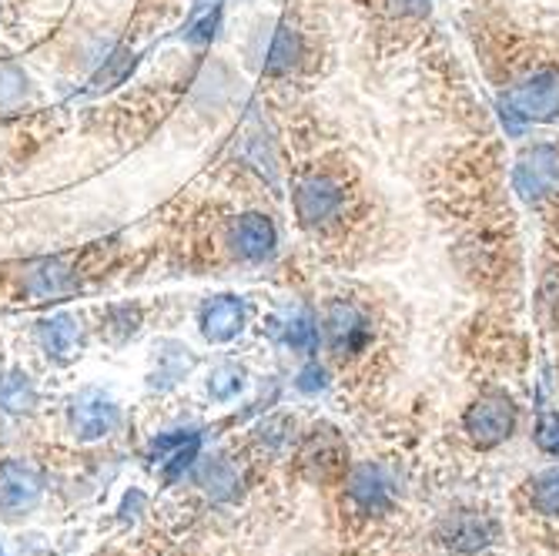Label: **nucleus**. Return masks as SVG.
Returning <instances> with one entry per match:
<instances>
[{"instance_id":"obj_3","label":"nucleus","mask_w":559,"mask_h":556,"mask_svg":"<svg viewBox=\"0 0 559 556\" xmlns=\"http://www.w3.org/2000/svg\"><path fill=\"white\" fill-rule=\"evenodd\" d=\"M345 209V188L338 178L332 175H312L298 181L295 188V212H298V222L305 228H319V225H329L342 215Z\"/></svg>"},{"instance_id":"obj_24","label":"nucleus","mask_w":559,"mask_h":556,"mask_svg":"<svg viewBox=\"0 0 559 556\" xmlns=\"http://www.w3.org/2000/svg\"><path fill=\"white\" fill-rule=\"evenodd\" d=\"M536 446L549 457H559V416L552 410H543L539 419H536Z\"/></svg>"},{"instance_id":"obj_5","label":"nucleus","mask_w":559,"mask_h":556,"mask_svg":"<svg viewBox=\"0 0 559 556\" xmlns=\"http://www.w3.org/2000/svg\"><path fill=\"white\" fill-rule=\"evenodd\" d=\"M325 335H329V345H332L335 356L345 359V356H359V352L369 345L372 326H369V319H366V312L359 306H352V301L338 298L325 312Z\"/></svg>"},{"instance_id":"obj_21","label":"nucleus","mask_w":559,"mask_h":556,"mask_svg":"<svg viewBox=\"0 0 559 556\" xmlns=\"http://www.w3.org/2000/svg\"><path fill=\"white\" fill-rule=\"evenodd\" d=\"M27 97V78L14 64H0V111L17 108Z\"/></svg>"},{"instance_id":"obj_15","label":"nucleus","mask_w":559,"mask_h":556,"mask_svg":"<svg viewBox=\"0 0 559 556\" xmlns=\"http://www.w3.org/2000/svg\"><path fill=\"white\" fill-rule=\"evenodd\" d=\"M155 352H158V366H155V372H151V386H155V389H168V386H175V382H178V379H185V372L194 366L191 348H188V345H181V342H175V339L158 342V345H155Z\"/></svg>"},{"instance_id":"obj_13","label":"nucleus","mask_w":559,"mask_h":556,"mask_svg":"<svg viewBox=\"0 0 559 556\" xmlns=\"http://www.w3.org/2000/svg\"><path fill=\"white\" fill-rule=\"evenodd\" d=\"M37 335H40V345L47 348V356L68 363L81 345V322L74 316H55L37 326Z\"/></svg>"},{"instance_id":"obj_4","label":"nucleus","mask_w":559,"mask_h":556,"mask_svg":"<svg viewBox=\"0 0 559 556\" xmlns=\"http://www.w3.org/2000/svg\"><path fill=\"white\" fill-rule=\"evenodd\" d=\"M463 426L469 433V439L479 449H492L499 442H506L516 429V406L506 395H483L463 416Z\"/></svg>"},{"instance_id":"obj_2","label":"nucleus","mask_w":559,"mask_h":556,"mask_svg":"<svg viewBox=\"0 0 559 556\" xmlns=\"http://www.w3.org/2000/svg\"><path fill=\"white\" fill-rule=\"evenodd\" d=\"M513 188L523 201H543L559 194V147L552 144L526 147L513 168Z\"/></svg>"},{"instance_id":"obj_10","label":"nucleus","mask_w":559,"mask_h":556,"mask_svg":"<svg viewBox=\"0 0 559 556\" xmlns=\"http://www.w3.org/2000/svg\"><path fill=\"white\" fill-rule=\"evenodd\" d=\"M275 241H278V235H275V225H272V218H265V215H241L235 225H231V245H235V251L241 259H248V262H262V259H269L272 251H275Z\"/></svg>"},{"instance_id":"obj_22","label":"nucleus","mask_w":559,"mask_h":556,"mask_svg":"<svg viewBox=\"0 0 559 556\" xmlns=\"http://www.w3.org/2000/svg\"><path fill=\"white\" fill-rule=\"evenodd\" d=\"M241 386H245V372H241V366H235V363H222V366L209 376V392H212L215 399H231V395L241 392Z\"/></svg>"},{"instance_id":"obj_23","label":"nucleus","mask_w":559,"mask_h":556,"mask_svg":"<svg viewBox=\"0 0 559 556\" xmlns=\"http://www.w3.org/2000/svg\"><path fill=\"white\" fill-rule=\"evenodd\" d=\"M138 322H141V312L131 309V306H115V309H108V335H111L115 342L134 335V332H138Z\"/></svg>"},{"instance_id":"obj_7","label":"nucleus","mask_w":559,"mask_h":556,"mask_svg":"<svg viewBox=\"0 0 559 556\" xmlns=\"http://www.w3.org/2000/svg\"><path fill=\"white\" fill-rule=\"evenodd\" d=\"M345 493H348V499H352L362 513L379 517V513H389V510H392V483H389V476H385L379 466H372V463L355 466V470L348 473Z\"/></svg>"},{"instance_id":"obj_17","label":"nucleus","mask_w":559,"mask_h":556,"mask_svg":"<svg viewBox=\"0 0 559 556\" xmlns=\"http://www.w3.org/2000/svg\"><path fill=\"white\" fill-rule=\"evenodd\" d=\"M301 58V37L292 31V27H278L272 34V44H269V55H265V71L269 74H285L298 64Z\"/></svg>"},{"instance_id":"obj_25","label":"nucleus","mask_w":559,"mask_h":556,"mask_svg":"<svg viewBox=\"0 0 559 556\" xmlns=\"http://www.w3.org/2000/svg\"><path fill=\"white\" fill-rule=\"evenodd\" d=\"M385 4L402 17H423V14H429L432 0H385Z\"/></svg>"},{"instance_id":"obj_27","label":"nucleus","mask_w":559,"mask_h":556,"mask_svg":"<svg viewBox=\"0 0 559 556\" xmlns=\"http://www.w3.org/2000/svg\"><path fill=\"white\" fill-rule=\"evenodd\" d=\"M194 11H198V14H201V11H218V0H198Z\"/></svg>"},{"instance_id":"obj_20","label":"nucleus","mask_w":559,"mask_h":556,"mask_svg":"<svg viewBox=\"0 0 559 556\" xmlns=\"http://www.w3.org/2000/svg\"><path fill=\"white\" fill-rule=\"evenodd\" d=\"M134 50H128V47H121V50H115V55L105 61V68H100L97 74H94V91H111V87H118L128 74H131V68H134Z\"/></svg>"},{"instance_id":"obj_19","label":"nucleus","mask_w":559,"mask_h":556,"mask_svg":"<svg viewBox=\"0 0 559 556\" xmlns=\"http://www.w3.org/2000/svg\"><path fill=\"white\" fill-rule=\"evenodd\" d=\"M530 502L543 517H559V470H546L530 483Z\"/></svg>"},{"instance_id":"obj_16","label":"nucleus","mask_w":559,"mask_h":556,"mask_svg":"<svg viewBox=\"0 0 559 556\" xmlns=\"http://www.w3.org/2000/svg\"><path fill=\"white\" fill-rule=\"evenodd\" d=\"M198 483L205 486V493L215 496V499H235L238 486H241V476L228 460L215 457V460H205V466H201V473H198Z\"/></svg>"},{"instance_id":"obj_9","label":"nucleus","mask_w":559,"mask_h":556,"mask_svg":"<svg viewBox=\"0 0 559 556\" xmlns=\"http://www.w3.org/2000/svg\"><path fill=\"white\" fill-rule=\"evenodd\" d=\"M40 499V476L24 463H4L0 466V510L21 513L31 510Z\"/></svg>"},{"instance_id":"obj_6","label":"nucleus","mask_w":559,"mask_h":556,"mask_svg":"<svg viewBox=\"0 0 559 556\" xmlns=\"http://www.w3.org/2000/svg\"><path fill=\"white\" fill-rule=\"evenodd\" d=\"M118 423H121V410L100 389H84L71 399V429L78 433V439L111 436Z\"/></svg>"},{"instance_id":"obj_12","label":"nucleus","mask_w":559,"mask_h":556,"mask_svg":"<svg viewBox=\"0 0 559 556\" xmlns=\"http://www.w3.org/2000/svg\"><path fill=\"white\" fill-rule=\"evenodd\" d=\"M442 540H445L452 549H460V553H476V549L489 546L492 527H489V520H483L479 513H455V517L445 520Z\"/></svg>"},{"instance_id":"obj_8","label":"nucleus","mask_w":559,"mask_h":556,"mask_svg":"<svg viewBox=\"0 0 559 556\" xmlns=\"http://www.w3.org/2000/svg\"><path fill=\"white\" fill-rule=\"evenodd\" d=\"M24 292L34 298H68L78 292V275L64 259H37L24 269Z\"/></svg>"},{"instance_id":"obj_11","label":"nucleus","mask_w":559,"mask_h":556,"mask_svg":"<svg viewBox=\"0 0 559 556\" xmlns=\"http://www.w3.org/2000/svg\"><path fill=\"white\" fill-rule=\"evenodd\" d=\"M245 329V301L238 295H218L201 306V332L209 342H231Z\"/></svg>"},{"instance_id":"obj_18","label":"nucleus","mask_w":559,"mask_h":556,"mask_svg":"<svg viewBox=\"0 0 559 556\" xmlns=\"http://www.w3.org/2000/svg\"><path fill=\"white\" fill-rule=\"evenodd\" d=\"M37 402L34 382L27 379V372H8L0 376V410L8 413H31Z\"/></svg>"},{"instance_id":"obj_26","label":"nucleus","mask_w":559,"mask_h":556,"mask_svg":"<svg viewBox=\"0 0 559 556\" xmlns=\"http://www.w3.org/2000/svg\"><path fill=\"white\" fill-rule=\"evenodd\" d=\"M298 389H301V392H319V389H325V369H322V366L301 369V376H298Z\"/></svg>"},{"instance_id":"obj_14","label":"nucleus","mask_w":559,"mask_h":556,"mask_svg":"<svg viewBox=\"0 0 559 556\" xmlns=\"http://www.w3.org/2000/svg\"><path fill=\"white\" fill-rule=\"evenodd\" d=\"M269 332L275 339H282L288 348L301 352V356H309V352H316V345H319V329L309 312H288L285 319L275 316V319H269Z\"/></svg>"},{"instance_id":"obj_1","label":"nucleus","mask_w":559,"mask_h":556,"mask_svg":"<svg viewBox=\"0 0 559 556\" xmlns=\"http://www.w3.org/2000/svg\"><path fill=\"white\" fill-rule=\"evenodd\" d=\"M502 118L520 131L523 125H543L559 118V74L536 71L502 97Z\"/></svg>"}]
</instances>
